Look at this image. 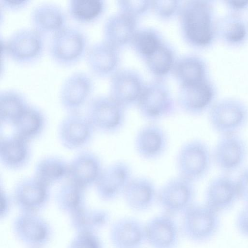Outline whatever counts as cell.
I'll return each mask as SVG.
<instances>
[{"label": "cell", "mask_w": 248, "mask_h": 248, "mask_svg": "<svg viewBox=\"0 0 248 248\" xmlns=\"http://www.w3.org/2000/svg\"><path fill=\"white\" fill-rule=\"evenodd\" d=\"M218 18L213 0L187 1L180 12L185 37L191 45L200 48H209L216 43Z\"/></svg>", "instance_id": "1"}, {"label": "cell", "mask_w": 248, "mask_h": 248, "mask_svg": "<svg viewBox=\"0 0 248 248\" xmlns=\"http://www.w3.org/2000/svg\"><path fill=\"white\" fill-rule=\"evenodd\" d=\"M90 44L84 31L68 25L50 37L48 54L57 65L70 67L84 59Z\"/></svg>", "instance_id": "2"}, {"label": "cell", "mask_w": 248, "mask_h": 248, "mask_svg": "<svg viewBox=\"0 0 248 248\" xmlns=\"http://www.w3.org/2000/svg\"><path fill=\"white\" fill-rule=\"evenodd\" d=\"M45 37L32 27L18 29L1 41L3 54L20 65L38 62L46 49Z\"/></svg>", "instance_id": "3"}, {"label": "cell", "mask_w": 248, "mask_h": 248, "mask_svg": "<svg viewBox=\"0 0 248 248\" xmlns=\"http://www.w3.org/2000/svg\"><path fill=\"white\" fill-rule=\"evenodd\" d=\"M212 129L220 136L238 134L248 121V107L240 99L224 97L217 99L208 111Z\"/></svg>", "instance_id": "4"}, {"label": "cell", "mask_w": 248, "mask_h": 248, "mask_svg": "<svg viewBox=\"0 0 248 248\" xmlns=\"http://www.w3.org/2000/svg\"><path fill=\"white\" fill-rule=\"evenodd\" d=\"M212 164V150L201 140H188L177 152L176 165L178 175L194 183L208 173Z\"/></svg>", "instance_id": "5"}, {"label": "cell", "mask_w": 248, "mask_h": 248, "mask_svg": "<svg viewBox=\"0 0 248 248\" xmlns=\"http://www.w3.org/2000/svg\"><path fill=\"white\" fill-rule=\"evenodd\" d=\"M219 214L204 203H194L181 215V232L193 242H206L213 238L219 230Z\"/></svg>", "instance_id": "6"}, {"label": "cell", "mask_w": 248, "mask_h": 248, "mask_svg": "<svg viewBox=\"0 0 248 248\" xmlns=\"http://www.w3.org/2000/svg\"><path fill=\"white\" fill-rule=\"evenodd\" d=\"M85 108V115L95 131L115 133L124 124V108L109 96H93Z\"/></svg>", "instance_id": "7"}, {"label": "cell", "mask_w": 248, "mask_h": 248, "mask_svg": "<svg viewBox=\"0 0 248 248\" xmlns=\"http://www.w3.org/2000/svg\"><path fill=\"white\" fill-rule=\"evenodd\" d=\"M194 183L178 175L166 182L157 194V202L163 212L173 216L182 215L195 203Z\"/></svg>", "instance_id": "8"}, {"label": "cell", "mask_w": 248, "mask_h": 248, "mask_svg": "<svg viewBox=\"0 0 248 248\" xmlns=\"http://www.w3.org/2000/svg\"><path fill=\"white\" fill-rule=\"evenodd\" d=\"M94 88L93 76L83 71L70 73L62 81L59 92V100L68 113L79 112L93 97Z\"/></svg>", "instance_id": "9"}, {"label": "cell", "mask_w": 248, "mask_h": 248, "mask_svg": "<svg viewBox=\"0 0 248 248\" xmlns=\"http://www.w3.org/2000/svg\"><path fill=\"white\" fill-rule=\"evenodd\" d=\"M137 105L142 117L153 122L170 116L175 111L170 93L165 84L158 81L144 85Z\"/></svg>", "instance_id": "10"}, {"label": "cell", "mask_w": 248, "mask_h": 248, "mask_svg": "<svg viewBox=\"0 0 248 248\" xmlns=\"http://www.w3.org/2000/svg\"><path fill=\"white\" fill-rule=\"evenodd\" d=\"M248 146L238 134L220 136L213 150V163L225 174L240 169L246 162Z\"/></svg>", "instance_id": "11"}, {"label": "cell", "mask_w": 248, "mask_h": 248, "mask_svg": "<svg viewBox=\"0 0 248 248\" xmlns=\"http://www.w3.org/2000/svg\"><path fill=\"white\" fill-rule=\"evenodd\" d=\"M217 86L210 78L204 80L181 85L178 103L187 114L198 116L208 111L217 100Z\"/></svg>", "instance_id": "12"}, {"label": "cell", "mask_w": 248, "mask_h": 248, "mask_svg": "<svg viewBox=\"0 0 248 248\" xmlns=\"http://www.w3.org/2000/svg\"><path fill=\"white\" fill-rule=\"evenodd\" d=\"M95 130L86 115L70 112L62 120L58 128L59 140L64 148L78 150L92 141Z\"/></svg>", "instance_id": "13"}, {"label": "cell", "mask_w": 248, "mask_h": 248, "mask_svg": "<svg viewBox=\"0 0 248 248\" xmlns=\"http://www.w3.org/2000/svg\"><path fill=\"white\" fill-rule=\"evenodd\" d=\"M132 178V169L129 164L118 161L104 168L94 186L101 200L111 202L122 195Z\"/></svg>", "instance_id": "14"}, {"label": "cell", "mask_w": 248, "mask_h": 248, "mask_svg": "<svg viewBox=\"0 0 248 248\" xmlns=\"http://www.w3.org/2000/svg\"><path fill=\"white\" fill-rule=\"evenodd\" d=\"M50 187L34 175L23 178L14 187V202L21 212L37 213L48 203Z\"/></svg>", "instance_id": "15"}, {"label": "cell", "mask_w": 248, "mask_h": 248, "mask_svg": "<svg viewBox=\"0 0 248 248\" xmlns=\"http://www.w3.org/2000/svg\"><path fill=\"white\" fill-rule=\"evenodd\" d=\"M145 225L147 244L151 248H178L181 231L174 216L163 212Z\"/></svg>", "instance_id": "16"}, {"label": "cell", "mask_w": 248, "mask_h": 248, "mask_svg": "<svg viewBox=\"0 0 248 248\" xmlns=\"http://www.w3.org/2000/svg\"><path fill=\"white\" fill-rule=\"evenodd\" d=\"M13 229L16 237L31 247L45 244L51 235L49 224L37 213L22 212L14 220Z\"/></svg>", "instance_id": "17"}, {"label": "cell", "mask_w": 248, "mask_h": 248, "mask_svg": "<svg viewBox=\"0 0 248 248\" xmlns=\"http://www.w3.org/2000/svg\"><path fill=\"white\" fill-rule=\"evenodd\" d=\"M238 199L236 179L225 173L213 178L209 182L204 203L219 214L231 208Z\"/></svg>", "instance_id": "18"}, {"label": "cell", "mask_w": 248, "mask_h": 248, "mask_svg": "<svg viewBox=\"0 0 248 248\" xmlns=\"http://www.w3.org/2000/svg\"><path fill=\"white\" fill-rule=\"evenodd\" d=\"M68 18L66 10L48 2L36 5L30 15L31 27L44 37H50L67 26Z\"/></svg>", "instance_id": "19"}, {"label": "cell", "mask_w": 248, "mask_h": 248, "mask_svg": "<svg viewBox=\"0 0 248 248\" xmlns=\"http://www.w3.org/2000/svg\"><path fill=\"white\" fill-rule=\"evenodd\" d=\"M109 239L114 248H143L147 244L145 223L133 217L120 218L110 228Z\"/></svg>", "instance_id": "20"}, {"label": "cell", "mask_w": 248, "mask_h": 248, "mask_svg": "<svg viewBox=\"0 0 248 248\" xmlns=\"http://www.w3.org/2000/svg\"><path fill=\"white\" fill-rule=\"evenodd\" d=\"M144 85L137 73L131 70H121L112 76L109 96L125 108L137 104Z\"/></svg>", "instance_id": "21"}, {"label": "cell", "mask_w": 248, "mask_h": 248, "mask_svg": "<svg viewBox=\"0 0 248 248\" xmlns=\"http://www.w3.org/2000/svg\"><path fill=\"white\" fill-rule=\"evenodd\" d=\"M103 169L102 161L96 154L83 150L69 162L68 179L87 189L95 186Z\"/></svg>", "instance_id": "22"}, {"label": "cell", "mask_w": 248, "mask_h": 248, "mask_svg": "<svg viewBox=\"0 0 248 248\" xmlns=\"http://www.w3.org/2000/svg\"><path fill=\"white\" fill-rule=\"evenodd\" d=\"M168 143L166 131L155 123L148 124L141 127L134 141L135 148L138 155L147 160L160 157L166 150Z\"/></svg>", "instance_id": "23"}, {"label": "cell", "mask_w": 248, "mask_h": 248, "mask_svg": "<svg viewBox=\"0 0 248 248\" xmlns=\"http://www.w3.org/2000/svg\"><path fill=\"white\" fill-rule=\"evenodd\" d=\"M84 60L92 76L99 78L112 74L119 60L118 48L104 40L91 44Z\"/></svg>", "instance_id": "24"}, {"label": "cell", "mask_w": 248, "mask_h": 248, "mask_svg": "<svg viewBox=\"0 0 248 248\" xmlns=\"http://www.w3.org/2000/svg\"><path fill=\"white\" fill-rule=\"evenodd\" d=\"M158 190L150 178L133 177L122 196L126 205L132 210L142 212L151 209L157 202Z\"/></svg>", "instance_id": "25"}, {"label": "cell", "mask_w": 248, "mask_h": 248, "mask_svg": "<svg viewBox=\"0 0 248 248\" xmlns=\"http://www.w3.org/2000/svg\"><path fill=\"white\" fill-rule=\"evenodd\" d=\"M30 142L14 134L1 137L0 160L6 169L19 170L25 168L31 157Z\"/></svg>", "instance_id": "26"}, {"label": "cell", "mask_w": 248, "mask_h": 248, "mask_svg": "<svg viewBox=\"0 0 248 248\" xmlns=\"http://www.w3.org/2000/svg\"><path fill=\"white\" fill-rule=\"evenodd\" d=\"M217 40L226 46L239 48L248 42V21L241 15L228 12L218 16Z\"/></svg>", "instance_id": "27"}, {"label": "cell", "mask_w": 248, "mask_h": 248, "mask_svg": "<svg viewBox=\"0 0 248 248\" xmlns=\"http://www.w3.org/2000/svg\"><path fill=\"white\" fill-rule=\"evenodd\" d=\"M46 120L41 108L30 104L12 125L13 134L30 142L44 132Z\"/></svg>", "instance_id": "28"}, {"label": "cell", "mask_w": 248, "mask_h": 248, "mask_svg": "<svg viewBox=\"0 0 248 248\" xmlns=\"http://www.w3.org/2000/svg\"><path fill=\"white\" fill-rule=\"evenodd\" d=\"M136 18L120 12L110 16L105 21L103 40L117 47L131 41L136 28Z\"/></svg>", "instance_id": "29"}, {"label": "cell", "mask_w": 248, "mask_h": 248, "mask_svg": "<svg viewBox=\"0 0 248 248\" xmlns=\"http://www.w3.org/2000/svg\"><path fill=\"white\" fill-rule=\"evenodd\" d=\"M69 174V162L57 156L43 157L34 168V176L49 186L68 178Z\"/></svg>", "instance_id": "30"}, {"label": "cell", "mask_w": 248, "mask_h": 248, "mask_svg": "<svg viewBox=\"0 0 248 248\" xmlns=\"http://www.w3.org/2000/svg\"><path fill=\"white\" fill-rule=\"evenodd\" d=\"M30 105L25 94L13 88L0 92V122L1 124L12 125Z\"/></svg>", "instance_id": "31"}, {"label": "cell", "mask_w": 248, "mask_h": 248, "mask_svg": "<svg viewBox=\"0 0 248 248\" xmlns=\"http://www.w3.org/2000/svg\"><path fill=\"white\" fill-rule=\"evenodd\" d=\"M174 66V74L181 85L192 84L210 78L207 62L198 56H186L179 60Z\"/></svg>", "instance_id": "32"}, {"label": "cell", "mask_w": 248, "mask_h": 248, "mask_svg": "<svg viewBox=\"0 0 248 248\" xmlns=\"http://www.w3.org/2000/svg\"><path fill=\"white\" fill-rule=\"evenodd\" d=\"M105 3L102 0H69L66 12L69 18L81 24L97 21L103 14Z\"/></svg>", "instance_id": "33"}, {"label": "cell", "mask_w": 248, "mask_h": 248, "mask_svg": "<svg viewBox=\"0 0 248 248\" xmlns=\"http://www.w3.org/2000/svg\"><path fill=\"white\" fill-rule=\"evenodd\" d=\"M86 189L68 179L59 187L56 193V201L59 208L71 215L85 206Z\"/></svg>", "instance_id": "34"}, {"label": "cell", "mask_w": 248, "mask_h": 248, "mask_svg": "<svg viewBox=\"0 0 248 248\" xmlns=\"http://www.w3.org/2000/svg\"><path fill=\"white\" fill-rule=\"evenodd\" d=\"M71 215L72 225L78 232H94L106 225L109 219V215L106 211L85 206Z\"/></svg>", "instance_id": "35"}, {"label": "cell", "mask_w": 248, "mask_h": 248, "mask_svg": "<svg viewBox=\"0 0 248 248\" xmlns=\"http://www.w3.org/2000/svg\"><path fill=\"white\" fill-rule=\"evenodd\" d=\"M145 59L149 70L158 76L167 74L174 66L171 50L162 44Z\"/></svg>", "instance_id": "36"}, {"label": "cell", "mask_w": 248, "mask_h": 248, "mask_svg": "<svg viewBox=\"0 0 248 248\" xmlns=\"http://www.w3.org/2000/svg\"><path fill=\"white\" fill-rule=\"evenodd\" d=\"M131 41L134 49L145 58L162 44L157 35L153 31L147 29L136 31Z\"/></svg>", "instance_id": "37"}, {"label": "cell", "mask_w": 248, "mask_h": 248, "mask_svg": "<svg viewBox=\"0 0 248 248\" xmlns=\"http://www.w3.org/2000/svg\"><path fill=\"white\" fill-rule=\"evenodd\" d=\"M68 248H102L101 241L94 232H78Z\"/></svg>", "instance_id": "38"}, {"label": "cell", "mask_w": 248, "mask_h": 248, "mask_svg": "<svg viewBox=\"0 0 248 248\" xmlns=\"http://www.w3.org/2000/svg\"><path fill=\"white\" fill-rule=\"evenodd\" d=\"M121 12L135 18L144 12L151 6V1L145 0H122L118 1Z\"/></svg>", "instance_id": "39"}, {"label": "cell", "mask_w": 248, "mask_h": 248, "mask_svg": "<svg viewBox=\"0 0 248 248\" xmlns=\"http://www.w3.org/2000/svg\"><path fill=\"white\" fill-rule=\"evenodd\" d=\"M179 5L178 0H154L151 6L158 16L166 18L171 16L176 12Z\"/></svg>", "instance_id": "40"}, {"label": "cell", "mask_w": 248, "mask_h": 248, "mask_svg": "<svg viewBox=\"0 0 248 248\" xmlns=\"http://www.w3.org/2000/svg\"><path fill=\"white\" fill-rule=\"evenodd\" d=\"M237 231L243 236L248 237V203L238 213L235 220Z\"/></svg>", "instance_id": "41"}, {"label": "cell", "mask_w": 248, "mask_h": 248, "mask_svg": "<svg viewBox=\"0 0 248 248\" xmlns=\"http://www.w3.org/2000/svg\"><path fill=\"white\" fill-rule=\"evenodd\" d=\"M239 199L248 203V167L245 168L236 179Z\"/></svg>", "instance_id": "42"}, {"label": "cell", "mask_w": 248, "mask_h": 248, "mask_svg": "<svg viewBox=\"0 0 248 248\" xmlns=\"http://www.w3.org/2000/svg\"><path fill=\"white\" fill-rule=\"evenodd\" d=\"M30 2L29 0H0V7L3 11L16 12L26 8Z\"/></svg>", "instance_id": "43"}, {"label": "cell", "mask_w": 248, "mask_h": 248, "mask_svg": "<svg viewBox=\"0 0 248 248\" xmlns=\"http://www.w3.org/2000/svg\"><path fill=\"white\" fill-rule=\"evenodd\" d=\"M222 2L228 12L241 15L248 10V0H227Z\"/></svg>", "instance_id": "44"}, {"label": "cell", "mask_w": 248, "mask_h": 248, "mask_svg": "<svg viewBox=\"0 0 248 248\" xmlns=\"http://www.w3.org/2000/svg\"><path fill=\"white\" fill-rule=\"evenodd\" d=\"M10 199L4 189L0 188V214L4 217L8 212L10 206Z\"/></svg>", "instance_id": "45"}, {"label": "cell", "mask_w": 248, "mask_h": 248, "mask_svg": "<svg viewBox=\"0 0 248 248\" xmlns=\"http://www.w3.org/2000/svg\"><path fill=\"white\" fill-rule=\"evenodd\" d=\"M31 248H39V247H31Z\"/></svg>", "instance_id": "46"}]
</instances>
